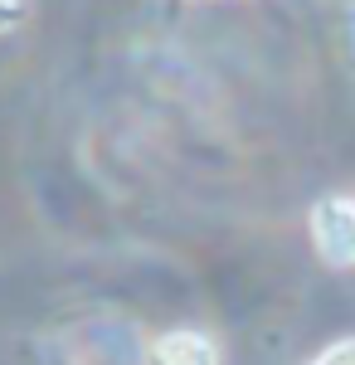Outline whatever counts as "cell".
<instances>
[{
  "instance_id": "cell-4",
  "label": "cell",
  "mask_w": 355,
  "mask_h": 365,
  "mask_svg": "<svg viewBox=\"0 0 355 365\" xmlns=\"http://www.w3.org/2000/svg\"><path fill=\"white\" fill-rule=\"evenodd\" d=\"M307 365H355V336H346V341H331L321 356H312Z\"/></svg>"
},
{
  "instance_id": "cell-1",
  "label": "cell",
  "mask_w": 355,
  "mask_h": 365,
  "mask_svg": "<svg viewBox=\"0 0 355 365\" xmlns=\"http://www.w3.org/2000/svg\"><path fill=\"white\" fill-rule=\"evenodd\" d=\"M312 244L331 268H355V200L351 195H326L312 205Z\"/></svg>"
},
{
  "instance_id": "cell-3",
  "label": "cell",
  "mask_w": 355,
  "mask_h": 365,
  "mask_svg": "<svg viewBox=\"0 0 355 365\" xmlns=\"http://www.w3.org/2000/svg\"><path fill=\"white\" fill-rule=\"evenodd\" d=\"M34 15V0H0V34H20Z\"/></svg>"
},
{
  "instance_id": "cell-2",
  "label": "cell",
  "mask_w": 355,
  "mask_h": 365,
  "mask_svg": "<svg viewBox=\"0 0 355 365\" xmlns=\"http://www.w3.org/2000/svg\"><path fill=\"white\" fill-rule=\"evenodd\" d=\"M146 365H219V346L195 327H175L146 346Z\"/></svg>"
}]
</instances>
